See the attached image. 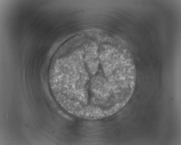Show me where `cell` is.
<instances>
[{"instance_id":"1","label":"cell","mask_w":181,"mask_h":145,"mask_svg":"<svg viewBox=\"0 0 181 145\" xmlns=\"http://www.w3.org/2000/svg\"><path fill=\"white\" fill-rule=\"evenodd\" d=\"M81 52L76 51L58 59L50 70V82L54 95L64 108L72 102L81 84L89 77Z\"/></svg>"}]
</instances>
